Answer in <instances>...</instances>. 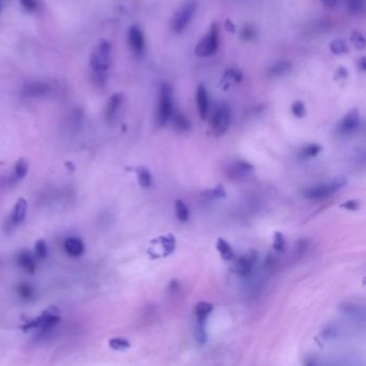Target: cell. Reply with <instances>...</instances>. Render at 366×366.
Returning a JSON list of instances; mask_svg holds the SVG:
<instances>
[{"mask_svg":"<svg viewBox=\"0 0 366 366\" xmlns=\"http://www.w3.org/2000/svg\"><path fill=\"white\" fill-rule=\"evenodd\" d=\"M60 311L55 306H51L45 309L42 314L37 317L36 319L29 322H26L22 327L24 332L38 331L40 333H46L53 330L58 323L60 322Z\"/></svg>","mask_w":366,"mask_h":366,"instance_id":"1","label":"cell"},{"mask_svg":"<svg viewBox=\"0 0 366 366\" xmlns=\"http://www.w3.org/2000/svg\"><path fill=\"white\" fill-rule=\"evenodd\" d=\"M231 109L225 102L217 104L212 112L210 126L212 135L215 136L224 135L230 127Z\"/></svg>","mask_w":366,"mask_h":366,"instance_id":"2","label":"cell"},{"mask_svg":"<svg viewBox=\"0 0 366 366\" xmlns=\"http://www.w3.org/2000/svg\"><path fill=\"white\" fill-rule=\"evenodd\" d=\"M173 110L172 88L168 83H162L157 108V123L159 126L163 127L168 124V121L171 119Z\"/></svg>","mask_w":366,"mask_h":366,"instance_id":"3","label":"cell"},{"mask_svg":"<svg viewBox=\"0 0 366 366\" xmlns=\"http://www.w3.org/2000/svg\"><path fill=\"white\" fill-rule=\"evenodd\" d=\"M347 179L341 176L333 179L332 182L327 184H320L316 186L309 187L304 190L303 195L306 199L309 200H321L330 197L331 194L335 193L337 190L346 186Z\"/></svg>","mask_w":366,"mask_h":366,"instance_id":"4","label":"cell"},{"mask_svg":"<svg viewBox=\"0 0 366 366\" xmlns=\"http://www.w3.org/2000/svg\"><path fill=\"white\" fill-rule=\"evenodd\" d=\"M198 10V2L197 0H189L185 2L180 7L176 13L174 14L171 23V29L175 34H180L182 31L186 29L189 23L192 22L193 18L195 15V12Z\"/></svg>","mask_w":366,"mask_h":366,"instance_id":"5","label":"cell"},{"mask_svg":"<svg viewBox=\"0 0 366 366\" xmlns=\"http://www.w3.org/2000/svg\"><path fill=\"white\" fill-rule=\"evenodd\" d=\"M219 47V27L218 24H212L209 33L200 40L194 53L200 57L213 56Z\"/></svg>","mask_w":366,"mask_h":366,"instance_id":"6","label":"cell"},{"mask_svg":"<svg viewBox=\"0 0 366 366\" xmlns=\"http://www.w3.org/2000/svg\"><path fill=\"white\" fill-rule=\"evenodd\" d=\"M111 63V44L108 41H101L97 49L90 56V65L98 73V76L103 77L110 68Z\"/></svg>","mask_w":366,"mask_h":366,"instance_id":"7","label":"cell"},{"mask_svg":"<svg viewBox=\"0 0 366 366\" xmlns=\"http://www.w3.org/2000/svg\"><path fill=\"white\" fill-rule=\"evenodd\" d=\"M175 245H176V242H175V238L172 234L159 236L152 242V246L148 250V253L153 258L167 257L174 251Z\"/></svg>","mask_w":366,"mask_h":366,"instance_id":"8","label":"cell"},{"mask_svg":"<svg viewBox=\"0 0 366 366\" xmlns=\"http://www.w3.org/2000/svg\"><path fill=\"white\" fill-rule=\"evenodd\" d=\"M360 125L361 117L359 111L357 109H353L344 116V118L341 120V123H339L337 127V132L343 135H352L360 128Z\"/></svg>","mask_w":366,"mask_h":366,"instance_id":"9","label":"cell"},{"mask_svg":"<svg viewBox=\"0 0 366 366\" xmlns=\"http://www.w3.org/2000/svg\"><path fill=\"white\" fill-rule=\"evenodd\" d=\"M258 260V253L254 250L247 251L236 260L235 272L242 277H246L250 275Z\"/></svg>","mask_w":366,"mask_h":366,"instance_id":"10","label":"cell"},{"mask_svg":"<svg viewBox=\"0 0 366 366\" xmlns=\"http://www.w3.org/2000/svg\"><path fill=\"white\" fill-rule=\"evenodd\" d=\"M128 41L131 51L135 56H142L145 52V39L141 29L136 26L131 27L128 34Z\"/></svg>","mask_w":366,"mask_h":366,"instance_id":"11","label":"cell"},{"mask_svg":"<svg viewBox=\"0 0 366 366\" xmlns=\"http://www.w3.org/2000/svg\"><path fill=\"white\" fill-rule=\"evenodd\" d=\"M197 105L200 116L202 119H206L210 113V102H209V95L204 85H199L197 89Z\"/></svg>","mask_w":366,"mask_h":366,"instance_id":"12","label":"cell"},{"mask_svg":"<svg viewBox=\"0 0 366 366\" xmlns=\"http://www.w3.org/2000/svg\"><path fill=\"white\" fill-rule=\"evenodd\" d=\"M27 209H28V204L27 201H26L24 198H19L17 203H15V206L12 212V216H11V225L12 226H19L23 222L25 219L26 214H27Z\"/></svg>","mask_w":366,"mask_h":366,"instance_id":"13","label":"cell"},{"mask_svg":"<svg viewBox=\"0 0 366 366\" xmlns=\"http://www.w3.org/2000/svg\"><path fill=\"white\" fill-rule=\"evenodd\" d=\"M121 103H123V95L118 93L112 95V97L110 98L108 102L107 110H105V118H107L109 123L114 120V118L116 117V115H117L121 107Z\"/></svg>","mask_w":366,"mask_h":366,"instance_id":"14","label":"cell"},{"mask_svg":"<svg viewBox=\"0 0 366 366\" xmlns=\"http://www.w3.org/2000/svg\"><path fill=\"white\" fill-rule=\"evenodd\" d=\"M171 119L174 129L177 132H187L192 128V124H190L187 116L180 112L179 110H173Z\"/></svg>","mask_w":366,"mask_h":366,"instance_id":"15","label":"cell"},{"mask_svg":"<svg viewBox=\"0 0 366 366\" xmlns=\"http://www.w3.org/2000/svg\"><path fill=\"white\" fill-rule=\"evenodd\" d=\"M18 263L20 265L26 273L34 274L36 272L37 264H36V257L35 254L31 253L30 251H22L19 253L18 256Z\"/></svg>","mask_w":366,"mask_h":366,"instance_id":"16","label":"cell"},{"mask_svg":"<svg viewBox=\"0 0 366 366\" xmlns=\"http://www.w3.org/2000/svg\"><path fill=\"white\" fill-rule=\"evenodd\" d=\"M24 92L28 97H42L49 94L50 86L42 82H31L24 87Z\"/></svg>","mask_w":366,"mask_h":366,"instance_id":"17","label":"cell"},{"mask_svg":"<svg viewBox=\"0 0 366 366\" xmlns=\"http://www.w3.org/2000/svg\"><path fill=\"white\" fill-rule=\"evenodd\" d=\"M65 250L71 257H79L85 250L84 243L81 238L70 237L65 242Z\"/></svg>","mask_w":366,"mask_h":366,"instance_id":"18","label":"cell"},{"mask_svg":"<svg viewBox=\"0 0 366 366\" xmlns=\"http://www.w3.org/2000/svg\"><path fill=\"white\" fill-rule=\"evenodd\" d=\"M242 78H243V73H242L240 69L230 68L225 72L224 77H222V78H221L220 84L227 89L228 87H230L231 85H233V84L240 83L242 81Z\"/></svg>","mask_w":366,"mask_h":366,"instance_id":"19","label":"cell"},{"mask_svg":"<svg viewBox=\"0 0 366 366\" xmlns=\"http://www.w3.org/2000/svg\"><path fill=\"white\" fill-rule=\"evenodd\" d=\"M213 311V305L209 302H199L194 307V315L198 323H205L208 317Z\"/></svg>","mask_w":366,"mask_h":366,"instance_id":"20","label":"cell"},{"mask_svg":"<svg viewBox=\"0 0 366 366\" xmlns=\"http://www.w3.org/2000/svg\"><path fill=\"white\" fill-rule=\"evenodd\" d=\"M216 249L219 252L220 257L225 260V261H230L234 257V250L231 247V245L228 243L224 238L219 237L216 243Z\"/></svg>","mask_w":366,"mask_h":366,"instance_id":"21","label":"cell"},{"mask_svg":"<svg viewBox=\"0 0 366 366\" xmlns=\"http://www.w3.org/2000/svg\"><path fill=\"white\" fill-rule=\"evenodd\" d=\"M290 69H291V63L289 61L287 60L277 61L268 69V74H269V77H282L284 76V74L289 72Z\"/></svg>","mask_w":366,"mask_h":366,"instance_id":"22","label":"cell"},{"mask_svg":"<svg viewBox=\"0 0 366 366\" xmlns=\"http://www.w3.org/2000/svg\"><path fill=\"white\" fill-rule=\"evenodd\" d=\"M322 151L321 145L317 144V143H310V144H306L303 147L301 148L299 152V157L301 159H309V158H314L316 157L318 154H320Z\"/></svg>","mask_w":366,"mask_h":366,"instance_id":"23","label":"cell"},{"mask_svg":"<svg viewBox=\"0 0 366 366\" xmlns=\"http://www.w3.org/2000/svg\"><path fill=\"white\" fill-rule=\"evenodd\" d=\"M135 172L137 175V180H139L140 186L143 188H150L152 186V174L148 171V169L144 167H139L135 169Z\"/></svg>","mask_w":366,"mask_h":366,"instance_id":"24","label":"cell"},{"mask_svg":"<svg viewBox=\"0 0 366 366\" xmlns=\"http://www.w3.org/2000/svg\"><path fill=\"white\" fill-rule=\"evenodd\" d=\"M175 215L180 222H186L189 219V210L187 205L185 204L182 200H176L174 203Z\"/></svg>","mask_w":366,"mask_h":366,"instance_id":"25","label":"cell"},{"mask_svg":"<svg viewBox=\"0 0 366 366\" xmlns=\"http://www.w3.org/2000/svg\"><path fill=\"white\" fill-rule=\"evenodd\" d=\"M109 346L111 349L116 350V351H125V350L131 347V345L128 339L123 337H115L110 339Z\"/></svg>","mask_w":366,"mask_h":366,"instance_id":"26","label":"cell"},{"mask_svg":"<svg viewBox=\"0 0 366 366\" xmlns=\"http://www.w3.org/2000/svg\"><path fill=\"white\" fill-rule=\"evenodd\" d=\"M345 4L350 14L358 15L364 11V0H345Z\"/></svg>","mask_w":366,"mask_h":366,"instance_id":"27","label":"cell"},{"mask_svg":"<svg viewBox=\"0 0 366 366\" xmlns=\"http://www.w3.org/2000/svg\"><path fill=\"white\" fill-rule=\"evenodd\" d=\"M28 168H29L28 161L26 160L25 158H20L19 160H18L17 163H15V168H14L15 176L19 179L24 178L28 173Z\"/></svg>","mask_w":366,"mask_h":366,"instance_id":"28","label":"cell"},{"mask_svg":"<svg viewBox=\"0 0 366 366\" xmlns=\"http://www.w3.org/2000/svg\"><path fill=\"white\" fill-rule=\"evenodd\" d=\"M330 50L335 55H343L348 52V46L345 41L341 39H335L330 43Z\"/></svg>","mask_w":366,"mask_h":366,"instance_id":"29","label":"cell"},{"mask_svg":"<svg viewBox=\"0 0 366 366\" xmlns=\"http://www.w3.org/2000/svg\"><path fill=\"white\" fill-rule=\"evenodd\" d=\"M18 294L19 295L20 299L30 300V299H33V296L35 294V291H34V288L31 287L30 285L23 283V284L19 285Z\"/></svg>","mask_w":366,"mask_h":366,"instance_id":"30","label":"cell"},{"mask_svg":"<svg viewBox=\"0 0 366 366\" xmlns=\"http://www.w3.org/2000/svg\"><path fill=\"white\" fill-rule=\"evenodd\" d=\"M273 248L275 251L277 252H284L286 248V240L285 236L282 232H275L274 233V242H273Z\"/></svg>","mask_w":366,"mask_h":366,"instance_id":"31","label":"cell"},{"mask_svg":"<svg viewBox=\"0 0 366 366\" xmlns=\"http://www.w3.org/2000/svg\"><path fill=\"white\" fill-rule=\"evenodd\" d=\"M202 195L205 198L208 199H221V198H225L226 197V192L225 189L222 188L221 186H217L213 189H209L206 190V192L202 193Z\"/></svg>","mask_w":366,"mask_h":366,"instance_id":"32","label":"cell"},{"mask_svg":"<svg viewBox=\"0 0 366 366\" xmlns=\"http://www.w3.org/2000/svg\"><path fill=\"white\" fill-rule=\"evenodd\" d=\"M47 254V246L43 240L37 241L35 244V257L36 259L44 260Z\"/></svg>","mask_w":366,"mask_h":366,"instance_id":"33","label":"cell"},{"mask_svg":"<svg viewBox=\"0 0 366 366\" xmlns=\"http://www.w3.org/2000/svg\"><path fill=\"white\" fill-rule=\"evenodd\" d=\"M256 37V28L252 25H245L241 31V38L243 41H250Z\"/></svg>","mask_w":366,"mask_h":366,"instance_id":"34","label":"cell"},{"mask_svg":"<svg viewBox=\"0 0 366 366\" xmlns=\"http://www.w3.org/2000/svg\"><path fill=\"white\" fill-rule=\"evenodd\" d=\"M291 111H292V113L295 117H298V118L304 117V116L306 115L305 105L302 101H299V100L298 101H294L292 105H291Z\"/></svg>","mask_w":366,"mask_h":366,"instance_id":"35","label":"cell"},{"mask_svg":"<svg viewBox=\"0 0 366 366\" xmlns=\"http://www.w3.org/2000/svg\"><path fill=\"white\" fill-rule=\"evenodd\" d=\"M194 336H195V339H197V342L199 344H204L206 342V339H208V335H206V332H205L204 323H198L197 327H195V331H194Z\"/></svg>","mask_w":366,"mask_h":366,"instance_id":"36","label":"cell"},{"mask_svg":"<svg viewBox=\"0 0 366 366\" xmlns=\"http://www.w3.org/2000/svg\"><path fill=\"white\" fill-rule=\"evenodd\" d=\"M351 42L353 45L359 50H363L365 47V39L362 34H360L359 31H354L351 35Z\"/></svg>","mask_w":366,"mask_h":366,"instance_id":"37","label":"cell"},{"mask_svg":"<svg viewBox=\"0 0 366 366\" xmlns=\"http://www.w3.org/2000/svg\"><path fill=\"white\" fill-rule=\"evenodd\" d=\"M361 206V201L360 200H348L346 202H344L341 204V208L345 209L347 211H358Z\"/></svg>","mask_w":366,"mask_h":366,"instance_id":"38","label":"cell"},{"mask_svg":"<svg viewBox=\"0 0 366 366\" xmlns=\"http://www.w3.org/2000/svg\"><path fill=\"white\" fill-rule=\"evenodd\" d=\"M20 3L28 11H35L38 8V1L37 0H20Z\"/></svg>","mask_w":366,"mask_h":366,"instance_id":"39","label":"cell"},{"mask_svg":"<svg viewBox=\"0 0 366 366\" xmlns=\"http://www.w3.org/2000/svg\"><path fill=\"white\" fill-rule=\"evenodd\" d=\"M323 6L327 9H335L338 7V4L341 3V0H321Z\"/></svg>","mask_w":366,"mask_h":366,"instance_id":"40","label":"cell"},{"mask_svg":"<svg viewBox=\"0 0 366 366\" xmlns=\"http://www.w3.org/2000/svg\"><path fill=\"white\" fill-rule=\"evenodd\" d=\"M226 29L229 31V33H235V25L232 23V20L228 19L226 20Z\"/></svg>","mask_w":366,"mask_h":366,"instance_id":"41","label":"cell"},{"mask_svg":"<svg viewBox=\"0 0 366 366\" xmlns=\"http://www.w3.org/2000/svg\"><path fill=\"white\" fill-rule=\"evenodd\" d=\"M347 77H348V72H347L346 69H345L344 67L339 68L338 70H337L336 77H338V78H346Z\"/></svg>","mask_w":366,"mask_h":366,"instance_id":"42","label":"cell"},{"mask_svg":"<svg viewBox=\"0 0 366 366\" xmlns=\"http://www.w3.org/2000/svg\"><path fill=\"white\" fill-rule=\"evenodd\" d=\"M359 67L361 68V70H362V71H365V69H366V61H365V58L363 57V58H361V59H360V61H359Z\"/></svg>","mask_w":366,"mask_h":366,"instance_id":"43","label":"cell"},{"mask_svg":"<svg viewBox=\"0 0 366 366\" xmlns=\"http://www.w3.org/2000/svg\"><path fill=\"white\" fill-rule=\"evenodd\" d=\"M0 10H1V4H0Z\"/></svg>","mask_w":366,"mask_h":366,"instance_id":"44","label":"cell"}]
</instances>
